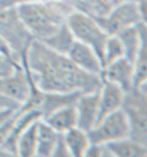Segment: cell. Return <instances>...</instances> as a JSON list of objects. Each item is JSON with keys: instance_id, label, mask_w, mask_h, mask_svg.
Here are the masks:
<instances>
[{"instance_id": "cell-25", "label": "cell", "mask_w": 147, "mask_h": 157, "mask_svg": "<svg viewBox=\"0 0 147 157\" xmlns=\"http://www.w3.org/2000/svg\"><path fill=\"white\" fill-rule=\"evenodd\" d=\"M3 107H19V103H16L12 98L0 94V109H3Z\"/></svg>"}, {"instance_id": "cell-16", "label": "cell", "mask_w": 147, "mask_h": 157, "mask_svg": "<svg viewBox=\"0 0 147 157\" xmlns=\"http://www.w3.org/2000/svg\"><path fill=\"white\" fill-rule=\"evenodd\" d=\"M59 134L60 132L55 131L50 125H47L43 119H40L38 126H37V150H35V156L52 157V153H53V148L56 145Z\"/></svg>"}, {"instance_id": "cell-5", "label": "cell", "mask_w": 147, "mask_h": 157, "mask_svg": "<svg viewBox=\"0 0 147 157\" xmlns=\"http://www.w3.org/2000/svg\"><path fill=\"white\" fill-rule=\"evenodd\" d=\"M99 25L109 35L118 34L121 29L134 27L144 19V2L140 0H122L103 16H94Z\"/></svg>"}, {"instance_id": "cell-3", "label": "cell", "mask_w": 147, "mask_h": 157, "mask_svg": "<svg viewBox=\"0 0 147 157\" xmlns=\"http://www.w3.org/2000/svg\"><path fill=\"white\" fill-rule=\"evenodd\" d=\"M121 110L125 113L130 138L147 145V84L125 91Z\"/></svg>"}, {"instance_id": "cell-6", "label": "cell", "mask_w": 147, "mask_h": 157, "mask_svg": "<svg viewBox=\"0 0 147 157\" xmlns=\"http://www.w3.org/2000/svg\"><path fill=\"white\" fill-rule=\"evenodd\" d=\"M0 38L10 47L18 60L34 40L19 18L16 7H0Z\"/></svg>"}, {"instance_id": "cell-15", "label": "cell", "mask_w": 147, "mask_h": 157, "mask_svg": "<svg viewBox=\"0 0 147 157\" xmlns=\"http://www.w3.org/2000/svg\"><path fill=\"white\" fill-rule=\"evenodd\" d=\"M112 157H146L147 145L137 143L130 137L106 143Z\"/></svg>"}, {"instance_id": "cell-10", "label": "cell", "mask_w": 147, "mask_h": 157, "mask_svg": "<svg viewBox=\"0 0 147 157\" xmlns=\"http://www.w3.org/2000/svg\"><path fill=\"white\" fill-rule=\"evenodd\" d=\"M102 79L119 85L124 91L133 88L134 81V63L126 57H121L103 66Z\"/></svg>"}, {"instance_id": "cell-1", "label": "cell", "mask_w": 147, "mask_h": 157, "mask_svg": "<svg viewBox=\"0 0 147 157\" xmlns=\"http://www.w3.org/2000/svg\"><path fill=\"white\" fill-rule=\"evenodd\" d=\"M19 63L29 72L35 85L47 93H93L100 90L103 81L102 75L77 68L66 55L53 52L35 38L21 53Z\"/></svg>"}, {"instance_id": "cell-11", "label": "cell", "mask_w": 147, "mask_h": 157, "mask_svg": "<svg viewBox=\"0 0 147 157\" xmlns=\"http://www.w3.org/2000/svg\"><path fill=\"white\" fill-rule=\"evenodd\" d=\"M77 126L88 131L96 125L99 113V90L93 93H83L75 103Z\"/></svg>"}, {"instance_id": "cell-9", "label": "cell", "mask_w": 147, "mask_h": 157, "mask_svg": "<svg viewBox=\"0 0 147 157\" xmlns=\"http://www.w3.org/2000/svg\"><path fill=\"white\" fill-rule=\"evenodd\" d=\"M68 59H69L77 68L83 69L88 74H94V75H102L103 71V63L100 60V57L97 56V53L84 43L75 40L74 44L71 46V48L68 50Z\"/></svg>"}, {"instance_id": "cell-24", "label": "cell", "mask_w": 147, "mask_h": 157, "mask_svg": "<svg viewBox=\"0 0 147 157\" xmlns=\"http://www.w3.org/2000/svg\"><path fill=\"white\" fill-rule=\"evenodd\" d=\"M29 2H43V0H0V7H15L21 3H29Z\"/></svg>"}, {"instance_id": "cell-14", "label": "cell", "mask_w": 147, "mask_h": 157, "mask_svg": "<svg viewBox=\"0 0 147 157\" xmlns=\"http://www.w3.org/2000/svg\"><path fill=\"white\" fill-rule=\"evenodd\" d=\"M41 119L47 125H50L55 131L63 134L65 131L77 126V110H75V104L63 106V107L52 112L50 115L41 117Z\"/></svg>"}, {"instance_id": "cell-22", "label": "cell", "mask_w": 147, "mask_h": 157, "mask_svg": "<svg viewBox=\"0 0 147 157\" xmlns=\"http://www.w3.org/2000/svg\"><path fill=\"white\" fill-rule=\"evenodd\" d=\"M85 157H112L110 151L106 144L102 143H90L85 150Z\"/></svg>"}, {"instance_id": "cell-13", "label": "cell", "mask_w": 147, "mask_h": 157, "mask_svg": "<svg viewBox=\"0 0 147 157\" xmlns=\"http://www.w3.org/2000/svg\"><path fill=\"white\" fill-rule=\"evenodd\" d=\"M83 94V91H69V93H43V100L40 106L41 117L50 115L52 112L60 109L63 106L75 104L78 97Z\"/></svg>"}, {"instance_id": "cell-18", "label": "cell", "mask_w": 147, "mask_h": 157, "mask_svg": "<svg viewBox=\"0 0 147 157\" xmlns=\"http://www.w3.org/2000/svg\"><path fill=\"white\" fill-rule=\"evenodd\" d=\"M63 140L68 145L71 157H84L87 147L90 145L88 132L78 126H74L71 129L63 132Z\"/></svg>"}, {"instance_id": "cell-21", "label": "cell", "mask_w": 147, "mask_h": 157, "mask_svg": "<svg viewBox=\"0 0 147 157\" xmlns=\"http://www.w3.org/2000/svg\"><path fill=\"white\" fill-rule=\"evenodd\" d=\"M19 65H21L19 62H16L15 59L3 55V53H0V78L14 74L15 69L18 68Z\"/></svg>"}, {"instance_id": "cell-26", "label": "cell", "mask_w": 147, "mask_h": 157, "mask_svg": "<svg viewBox=\"0 0 147 157\" xmlns=\"http://www.w3.org/2000/svg\"><path fill=\"white\" fill-rule=\"evenodd\" d=\"M0 53H3V55L9 56V57H12V59H15L16 62H19V60H18V57L14 55V52L10 50V47H9V46H7V44L3 40H2V38H0Z\"/></svg>"}, {"instance_id": "cell-20", "label": "cell", "mask_w": 147, "mask_h": 157, "mask_svg": "<svg viewBox=\"0 0 147 157\" xmlns=\"http://www.w3.org/2000/svg\"><path fill=\"white\" fill-rule=\"evenodd\" d=\"M125 57V52L122 47V43L119 41L116 35H109L105 44V50H103V66L110 63V62Z\"/></svg>"}, {"instance_id": "cell-2", "label": "cell", "mask_w": 147, "mask_h": 157, "mask_svg": "<svg viewBox=\"0 0 147 157\" xmlns=\"http://www.w3.org/2000/svg\"><path fill=\"white\" fill-rule=\"evenodd\" d=\"M15 7L33 38L41 41L66 22L68 15L77 6L71 0H43L21 3Z\"/></svg>"}, {"instance_id": "cell-12", "label": "cell", "mask_w": 147, "mask_h": 157, "mask_svg": "<svg viewBox=\"0 0 147 157\" xmlns=\"http://www.w3.org/2000/svg\"><path fill=\"white\" fill-rule=\"evenodd\" d=\"M125 91L119 85L109 81H102V87L99 90V113L97 122L102 121L105 116L110 115L112 112L121 109V104L124 100ZM96 122V123H97Z\"/></svg>"}, {"instance_id": "cell-7", "label": "cell", "mask_w": 147, "mask_h": 157, "mask_svg": "<svg viewBox=\"0 0 147 157\" xmlns=\"http://www.w3.org/2000/svg\"><path fill=\"white\" fill-rule=\"evenodd\" d=\"M126 137H130V128H128L125 113L121 109L105 116L88 131L90 143L106 144L109 141H115V140Z\"/></svg>"}, {"instance_id": "cell-23", "label": "cell", "mask_w": 147, "mask_h": 157, "mask_svg": "<svg viewBox=\"0 0 147 157\" xmlns=\"http://www.w3.org/2000/svg\"><path fill=\"white\" fill-rule=\"evenodd\" d=\"M52 156H55V157H71V153H69V150H68V145H66V143H65V140H63L62 132H60L59 137H57L56 145H55V148H53Z\"/></svg>"}, {"instance_id": "cell-17", "label": "cell", "mask_w": 147, "mask_h": 157, "mask_svg": "<svg viewBox=\"0 0 147 157\" xmlns=\"http://www.w3.org/2000/svg\"><path fill=\"white\" fill-rule=\"evenodd\" d=\"M74 41H75V37L72 34V31L69 29L68 24L63 22L50 37L41 40V43L46 44L49 48H52L53 52H57L60 55H66L68 50L71 48V46L74 44Z\"/></svg>"}, {"instance_id": "cell-4", "label": "cell", "mask_w": 147, "mask_h": 157, "mask_svg": "<svg viewBox=\"0 0 147 157\" xmlns=\"http://www.w3.org/2000/svg\"><path fill=\"white\" fill-rule=\"evenodd\" d=\"M66 24H68L69 29L72 31L75 40L90 46L97 53V56L100 57V60L103 63V50H105V44L109 34L99 25L96 18L91 16L90 13L84 12L83 9H77L75 7L68 15Z\"/></svg>"}, {"instance_id": "cell-8", "label": "cell", "mask_w": 147, "mask_h": 157, "mask_svg": "<svg viewBox=\"0 0 147 157\" xmlns=\"http://www.w3.org/2000/svg\"><path fill=\"white\" fill-rule=\"evenodd\" d=\"M29 91H31V78L22 65L15 69L14 74L0 78V94L12 98L19 104H22L28 98Z\"/></svg>"}, {"instance_id": "cell-19", "label": "cell", "mask_w": 147, "mask_h": 157, "mask_svg": "<svg viewBox=\"0 0 147 157\" xmlns=\"http://www.w3.org/2000/svg\"><path fill=\"white\" fill-rule=\"evenodd\" d=\"M40 121V119H38ZM38 121L31 123L27 129L22 132L16 143V156L19 157H34L37 150V126Z\"/></svg>"}, {"instance_id": "cell-27", "label": "cell", "mask_w": 147, "mask_h": 157, "mask_svg": "<svg viewBox=\"0 0 147 157\" xmlns=\"http://www.w3.org/2000/svg\"><path fill=\"white\" fill-rule=\"evenodd\" d=\"M9 156H10V154H9L6 150H3V148L0 147V157H9Z\"/></svg>"}]
</instances>
